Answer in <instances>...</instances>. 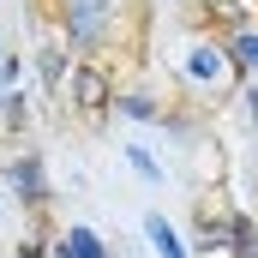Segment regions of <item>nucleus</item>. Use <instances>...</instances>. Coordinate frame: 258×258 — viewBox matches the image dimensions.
I'll return each mask as SVG.
<instances>
[{
  "label": "nucleus",
  "mask_w": 258,
  "mask_h": 258,
  "mask_svg": "<svg viewBox=\"0 0 258 258\" xmlns=\"http://www.w3.org/2000/svg\"><path fill=\"white\" fill-rule=\"evenodd\" d=\"M102 24H108V0H72L66 6V30L78 48H96L102 42Z\"/></svg>",
  "instance_id": "1"
},
{
  "label": "nucleus",
  "mask_w": 258,
  "mask_h": 258,
  "mask_svg": "<svg viewBox=\"0 0 258 258\" xmlns=\"http://www.w3.org/2000/svg\"><path fill=\"white\" fill-rule=\"evenodd\" d=\"M6 186H12V192H24L30 204H36V198H42V162H36V156H18V162L6 168Z\"/></svg>",
  "instance_id": "2"
},
{
  "label": "nucleus",
  "mask_w": 258,
  "mask_h": 258,
  "mask_svg": "<svg viewBox=\"0 0 258 258\" xmlns=\"http://www.w3.org/2000/svg\"><path fill=\"white\" fill-rule=\"evenodd\" d=\"M54 258H108V246H102V234H90V228H72L60 246H54Z\"/></svg>",
  "instance_id": "3"
},
{
  "label": "nucleus",
  "mask_w": 258,
  "mask_h": 258,
  "mask_svg": "<svg viewBox=\"0 0 258 258\" xmlns=\"http://www.w3.org/2000/svg\"><path fill=\"white\" fill-rule=\"evenodd\" d=\"M144 228H150V246H156L162 258H186V246H180V234H174V228H168L162 216H150Z\"/></svg>",
  "instance_id": "4"
},
{
  "label": "nucleus",
  "mask_w": 258,
  "mask_h": 258,
  "mask_svg": "<svg viewBox=\"0 0 258 258\" xmlns=\"http://www.w3.org/2000/svg\"><path fill=\"white\" fill-rule=\"evenodd\" d=\"M186 72H192L198 84H210V78H216V54H210V48H192V54H186Z\"/></svg>",
  "instance_id": "5"
},
{
  "label": "nucleus",
  "mask_w": 258,
  "mask_h": 258,
  "mask_svg": "<svg viewBox=\"0 0 258 258\" xmlns=\"http://www.w3.org/2000/svg\"><path fill=\"white\" fill-rule=\"evenodd\" d=\"M78 108H102V78L96 72H78Z\"/></svg>",
  "instance_id": "6"
},
{
  "label": "nucleus",
  "mask_w": 258,
  "mask_h": 258,
  "mask_svg": "<svg viewBox=\"0 0 258 258\" xmlns=\"http://www.w3.org/2000/svg\"><path fill=\"white\" fill-rule=\"evenodd\" d=\"M228 60H234V66H258V30H252V36H234Z\"/></svg>",
  "instance_id": "7"
},
{
  "label": "nucleus",
  "mask_w": 258,
  "mask_h": 258,
  "mask_svg": "<svg viewBox=\"0 0 258 258\" xmlns=\"http://www.w3.org/2000/svg\"><path fill=\"white\" fill-rule=\"evenodd\" d=\"M126 162L138 168V174H144V180H150V186L162 180V168H156V156H150V150H138V144H132V150H126Z\"/></svg>",
  "instance_id": "8"
},
{
  "label": "nucleus",
  "mask_w": 258,
  "mask_h": 258,
  "mask_svg": "<svg viewBox=\"0 0 258 258\" xmlns=\"http://www.w3.org/2000/svg\"><path fill=\"white\" fill-rule=\"evenodd\" d=\"M42 78H48V84H60V78H66V54H60V48L42 54Z\"/></svg>",
  "instance_id": "9"
},
{
  "label": "nucleus",
  "mask_w": 258,
  "mask_h": 258,
  "mask_svg": "<svg viewBox=\"0 0 258 258\" xmlns=\"http://www.w3.org/2000/svg\"><path fill=\"white\" fill-rule=\"evenodd\" d=\"M120 108H126L132 120H150V114H156V102H150V96H126V102H120Z\"/></svg>",
  "instance_id": "10"
},
{
  "label": "nucleus",
  "mask_w": 258,
  "mask_h": 258,
  "mask_svg": "<svg viewBox=\"0 0 258 258\" xmlns=\"http://www.w3.org/2000/svg\"><path fill=\"white\" fill-rule=\"evenodd\" d=\"M246 114H252V120H258V90H246Z\"/></svg>",
  "instance_id": "11"
},
{
  "label": "nucleus",
  "mask_w": 258,
  "mask_h": 258,
  "mask_svg": "<svg viewBox=\"0 0 258 258\" xmlns=\"http://www.w3.org/2000/svg\"><path fill=\"white\" fill-rule=\"evenodd\" d=\"M6 78H12V60H6V72H0V84H6Z\"/></svg>",
  "instance_id": "12"
}]
</instances>
